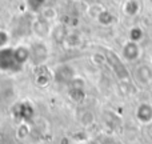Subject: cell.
Masks as SVG:
<instances>
[{
    "instance_id": "obj_14",
    "label": "cell",
    "mask_w": 152,
    "mask_h": 144,
    "mask_svg": "<svg viewBox=\"0 0 152 144\" xmlns=\"http://www.w3.org/2000/svg\"><path fill=\"white\" fill-rule=\"evenodd\" d=\"M52 80V71H40L36 73L35 81L39 87H47Z\"/></svg>"
},
{
    "instance_id": "obj_6",
    "label": "cell",
    "mask_w": 152,
    "mask_h": 144,
    "mask_svg": "<svg viewBox=\"0 0 152 144\" xmlns=\"http://www.w3.org/2000/svg\"><path fill=\"white\" fill-rule=\"evenodd\" d=\"M52 26H53V23H50L48 20H45L44 18H42V16L39 15L32 21L31 29L36 37H39V39H45V37L51 36Z\"/></svg>"
},
{
    "instance_id": "obj_20",
    "label": "cell",
    "mask_w": 152,
    "mask_h": 144,
    "mask_svg": "<svg viewBox=\"0 0 152 144\" xmlns=\"http://www.w3.org/2000/svg\"><path fill=\"white\" fill-rule=\"evenodd\" d=\"M103 10H104V7H103L100 3H94V4H89V7L87 8V15L92 19H96L97 15H99Z\"/></svg>"
},
{
    "instance_id": "obj_2",
    "label": "cell",
    "mask_w": 152,
    "mask_h": 144,
    "mask_svg": "<svg viewBox=\"0 0 152 144\" xmlns=\"http://www.w3.org/2000/svg\"><path fill=\"white\" fill-rule=\"evenodd\" d=\"M105 63L111 67V69L113 71L115 76L121 81L129 80L131 75H129L128 68L126 67V64L121 61L120 56L116 55L113 51H107L105 52Z\"/></svg>"
},
{
    "instance_id": "obj_9",
    "label": "cell",
    "mask_w": 152,
    "mask_h": 144,
    "mask_svg": "<svg viewBox=\"0 0 152 144\" xmlns=\"http://www.w3.org/2000/svg\"><path fill=\"white\" fill-rule=\"evenodd\" d=\"M13 55H15L16 61H18V64L20 67H23L24 64L29 63V59H31L29 45L20 44V45H18V47H13Z\"/></svg>"
},
{
    "instance_id": "obj_21",
    "label": "cell",
    "mask_w": 152,
    "mask_h": 144,
    "mask_svg": "<svg viewBox=\"0 0 152 144\" xmlns=\"http://www.w3.org/2000/svg\"><path fill=\"white\" fill-rule=\"evenodd\" d=\"M10 44H11V34L7 29L0 28V50L11 47Z\"/></svg>"
},
{
    "instance_id": "obj_22",
    "label": "cell",
    "mask_w": 152,
    "mask_h": 144,
    "mask_svg": "<svg viewBox=\"0 0 152 144\" xmlns=\"http://www.w3.org/2000/svg\"><path fill=\"white\" fill-rule=\"evenodd\" d=\"M95 121V116L92 112H89V111H86V112L83 113V116H81V123H83V126L88 127L91 126V124H94Z\"/></svg>"
},
{
    "instance_id": "obj_11",
    "label": "cell",
    "mask_w": 152,
    "mask_h": 144,
    "mask_svg": "<svg viewBox=\"0 0 152 144\" xmlns=\"http://www.w3.org/2000/svg\"><path fill=\"white\" fill-rule=\"evenodd\" d=\"M95 20H96L97 23H99L100 26H103V27H110V26H112V24H115L116 18H115V15H113L111 11H108V10H105L104 8V10L97 15V18L95 19Z\"/></svg>"
},
{
    "instance_id": "obj_17",
    "label": "cell",
    "mask_w": 152,
    "mask_h": 144,
    "mask_svg": "<svg viewBox=\"0 0 152 144\" xmlns=\"http://www.w3.org/2000/svg\"><path fill=\"white\" fill-rule=\"evenodd\" d=\"M47 0H27V7L32 13H40Z\"/></svg>"
},
{
    "instance_id": "obj_5",
    "label": "cell",
    "mask_w": 152,
    "mask_h": 144,
    "mask_svg": "<svg viewBox=\"0 0 152 144\" xmlns=\"http://www.w3.org/2000/svg\"><path fill=\"white\" fill-rule=\"evenodd\" d=\"M140 56H142L140 43L127 40L123 44V47H121V58L126 61H128V63H135V61H137L140 59Z\"/></svg>"
},
{
    "instance_id": "obj_12",
    "label": "cell",
    "mask_w": 152,
    "mask_h": 144,
    "mask_svg": "<svg viewBox=\"0 0 152 144\" xmlns=\"http://www.w3.org/2000/svg\"><path fill=\"white\" fill-rule=\"evenodd\" d=\"M80 44H81V36L79 34H74V32H68L63 40V45L66 48H69V50L80 47Z\"/></svg>"
},
{
    "instance_id": "obj_19",
    "label": "cell",
    "mask_w": 152,
    "mask_h": 144,
    "mask_svg": "<svg viewBox=\"0 0 152 144\" xmlns=\"http://www.w3.org/2000/svg\"><path fill=\"white\" fill-rule=\"evenodd\" d=\"M69 96L72 100H75L76 103H80L86 97V92L84 88H77V87H69Z\"/></svg>"
},
{
    "instance_id": "obj_15",
    "label": "cell",
    "mask_w": 152,
    "mask_h": 144,
    "mask_svg": "<svg viewBox=\"0 0 152 144\" xmlns=\"http://www.w3.org/2000/svg\"><path fill=\"white\" fill-rule=\"evenodd\" d=\"M29 135H31V127H29V124L27 123V121H21V123L19 124L18 129H16V137L20 140H24V139H27Z\"/></svg>"
},
{
    "instance_id": "obj_16",
    "label": "cell",
    "mask_w": 152,
    "mask_h": 144,
    "mask_svg": "<svg viewBox=\"0 0 152 144\" xmlns=\"http://www.w3.org/2000/svg\"><path fill=\"white\" fill-rule=\"evenodd\" d=\"M39 15L42 16V18H44L45 20H48L50 23H53V21L58 19V11L53 7H44Z\"/></svg>"
},
{
    "instance_id": "obj_8",
    "label": "cell",
    "mask_w": 152,
    "mask_h": 144,
    "mask_svg": "<svg viewBox=\"0 0 152 144\" xmlns=\"http://www.w3.org/2000/svg\"><path fill=\"white\" fill-rule=\"evenodd\" d=\"M135 118L142 126H150L152 123V103L142 102L135 110Z\"/></svg>"
},
{
    "instance_id": "obj_24",
    "label": "cell",
    "mask_w": 152,
    "mask_h": 144,
    "mask_svg": "<svg viewBox=\"0 0 152 144\" xmlns=\"http://www.w3.org/2000/svg\"><path fill=\"white\" fill-rule=\"evenodd\" d=\"M104 1H108V0H104Z\"/></svg>"
},
{
    "instance_id": "obj_7",
    "label": "cell",
    "mask_w": 152,
    "mask_h": 144,
    "mask_svg": "<svg viewBox=\"0 0 152 144\" xmlns=\"http://www.w3.org/2000/svg\"><path fill=\"white\" fill-rule=\"evenodd\" d=\"M134 77L136 83L142 87H148L152 84V68L150 64L147 63H140L136 66L134 72Z\"/></svg>"
},
{
    "instance_id": "obj_4",
    "label": "cell",
    "mask_w": 152,
    "mask_h": 144,
    "mask_svg": "<svg viewBox=\"0 0 152 144\" xmlns=\"http://www.w3.org/2000/svg\"><path fill=\"white\" fill-rule=\"evenodd\" d=\"M75 76V68L69 64H59L52 69V80L59 84H69Z\"/></svg>"
},
{
    "instance_id": "obj_1",
    "label": "cell",
    "mask_w": 152,
    "mask_h": 144,
    "mask_svg": "<svg viewBox=\"0 0 152 144\" xmlns=\"http://www.w3.org/2000/svg\"><path fill=\"white\" fill-rule=\"evenodd\" d=\"M29 51H31L29 63H32L35 67L44 66L45 61L50 59V48L45 44L44 40H42V39L31 43L29 44Z\"/></svg>"
},
{
    "instance_id": "obj_10",
    "label": "cell",
    "mask_w": 152,
    "mask_h": 144,
    "mask_svg": "<svg viewBox=\"0 0 152 144\" xmlns=\"http://www.w3.org/2000/svg\"><path fill=\"white\" fill-rule=\"evenodd\" d=\"M121 11L127 18H135L142 11V3L139 0H124Z\"/></svg>"
},
{
    "instance_id": "obj_23",
    "label": "cell",
    "mask_w": 152,
    "mask_h": 144,
    "mask_svg": "<svg viewBox=\"0 0 152 144\" xmlns=\"http://www.w3.org/2000/svg\"><path fill=\"white\" fill-rule=\"evenodd\" d=\"M115 1H118V3H121V1H124V0H115Z\"/></svg>"
},
{
    "instance_id": "obj_18",
    "label": "cell",
    "mask_w": 152,
    "mask_h": 144,
    "mask_svg": "<svg viewBox=\"0 0 152 144\" xmlns=\"http://www.w3.org/2000/svg\"><path fill=\"white\" fill-rule=\"evenodd\" d=\"M143 37H144V32H143V29L140 28V27L135 26V27H132V28L129 29V32H128V40H131V42L140 43L143 40Z\"/></svg>"
},
{
    "instance_id": "obj_13",
    "label": "cell",
    "mask_w": 152,
    "mask_h": 144,
    "mask_svg": "<svg viewBox=\"0 0 152 144\" xmlns=\"http://www.w3.org/2000/svg\"><path fill=\"white\" fill-rule=\"evenodd\" d=\"M68 34L66 29V26H64L63 23H56L52 26V31H51V37L52 39H55L56 42H60L61 44H63V40L64 37H66V35Z\"/></svg>"
},
{
    "instance_id": "obj_3",
    "label": "cell",
    "mask_w": 152,
    "mask_h": 144,
    "mask_svg": "<svg viewBox=\"0 0 152 144\" xmlns=\"http://www.w3.org/2000/svg\"><path fill=\"white\" fill-rule=\"evenodd\" d=\"M21 67L18 64L13 55V47H7L0 50V71L4 72H16Z\"/></svg>"
}]
</instances>
